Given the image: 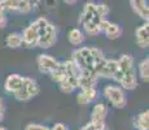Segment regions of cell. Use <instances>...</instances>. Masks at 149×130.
Listing matches in <instances>:
<instances>
[{"instance_id": "obj_1", "label": "cell", "mask_w": 149, "mask_h": 130, "mask_svg": "<svg viewBox=\"0 0 149 130\" xmlns=\"http://www.w3.org/2000/svg\"><path fill=\"white\" fill-rule=\"evenodd\" d=\"M71 60L77 64L79 70L93 73L99 78V72L104 65L107 57L104 52L96 47H82L73 51Z\"/></svg>"}, {"instance_id": "obj_2", "label": "cell", "mask_w": 149, "mask_h": 130, "mask_svg": "<svg viewBox=\"0 0 149 130\" xmlns=\"http://www.w3.org/2000/svg\"><path fill=\"white\" fill-rule=\"evenodd\" d=\"M109 7L107 4H95L88 1L83 7L82 16L79 18L82 27L88 35H97L101 31V21L108 16Z\"/></svg>"}, {"instance_id": "obj_3", "label": "cell", "mask_w": 149, "mask_h": 130, "mask_svg": "<svg viewBox=\"0 0 149 130\" xmlns=\"http://www.w3.org/2000/svg\"><path fill=\"white\" fill-rule=\"evenodd\" d=\"M113 79H116L122 86V89H126V90H135L137 87L134 59L131 55L125 53L117 60V68Z\"/></svg>"}, {"instance_id": "obj_4", "label": "cell", "mask_w": 149, "mask_h": 130, "mask_svg": "<svg viewBox=\"0 0 149 130\" xmlns=\"http://www.w3.org/2000/svg\"><path fill=\"white\" fill-rule=\"evenodd\" d=\"M38 26V44L39 48H49L57 42V30L56 27L44 17L35 20Z\"/></svg>"}, {"instance_id": "obj_5", "label": "cell", "mask_w": 149, "mask_h": 130, "mask_svg": "<svg viewBox=\"0 0 149 130\" xmlns=\"http://www.w3.org/2000/svg\"><path fill=\"white\" fill-rule=\"evenodd\" d=\"M39 92H40V87H39L38 82L30 77H24L21 87L14 92L13 95L19 102H29L33 98H35Z\"/></svg>"}, {"instance_id": "obj_6", "label": "cell", "mask_w": 149, "mask_h": 130, "mask_svg": "<svg viewBox=\"0 0 149 130\" xmlns=\"http://www.w3.org/2000/svg\"><path fill=\"white\" fill-rule=\"evenodd\" d=\"M104 95L108 99V102L114 107V108H125L127 104V98H126L125 92L119 86L109 85L104 89Z\"/></svg>"}, {"instance_id": "obj_7", "label": "cell", "mask_w": 149, "mask_h": 130, "mask_svg": "<svg viewBox=\"0 0 149 130\" xmlns=\"http://www.w3.org/2000/svg\"><path fill=\"white\" fill-rule=\"evenodd\" d=\"M22 35V44L26 48H34L38 44V26L36 22L34 21L33 24H30L26 29L24 30Z\"/></svg>"}, {"instance_id": "obj_8", "label": "cell", "mask_w": 149, "mask_h": 130, "mask_svg": "<svg viewBox=\"0 0 149 130\" xmlns=\"http://www.w3.org/2000/svg\"><path fill=\"white\" fill-rule=\"evenodd\" d=\"M58 63L53 56L51 55H45V53H42L38 56L36 59V64H38V68L42 73H45V74H49L52 73L54 69L58 66Z\"/></svg>"}, {"instance_id": "obj_9", "label": "cell", "mask_w": 149, "mask_h": 130, "mask_svg": "<svg viewBox=\"0 0 149 130\" xmlns=\"http://www.w3.org/2000/svg\"><path fill=\"white\" fill-rule=\"evenodd\" d=\"M0 1H1V5L5 11L19 13H29L33 11L26 0H0Z\"/></svg>"}, {"instance_id": "obj_10", "label": "cell", "mask_w": 149, "mask_h": 130, "mask_svg": "<svg viewBox=\"0 0 149 130\" xmlns=\"http://www.w3.org/2000/svg\"><path fill=\"white\" fill-rule=\"evenodd\" d=\"M108 115V108L105 104L99 103L93 107L92 113H91V122L100 126H105V118Z\"/></svg>"}, {"instance_id": "obj_11", "label": "cell", "mask_w": 149, "mask_h": 130, "mask_svg": "<svg viewBox=\"0 0 149 130\" xmlns=\"http://www.w3.org/2000/svg\"><path fill=\"white\" fill-rule=\"evenodd\" d=\"M130 5H131V8H132V11L140 17V18H143L144 21L148 22L149 8H148L147 0H130Z\"/></svg>"}, {"instance_id": "obj_12", "label": "cell", "mask_w": 149, "mask_h": 130, "mask_svg": "<svg viewBox=\"0 0 149 130\" xmlns=\"http://www.w3.org/2000/svg\"><path fill=\"white\" fill-rule=\"evenodd\" d=\"M97 95V91L95 87H82L79 94L77 95V102L81 105H87L95 100Z\"/></svg>"}, {"instance_id": "obj_13", "label": "cell", "mask_w": 149, "mask_h": 130, "mask_svg": "<svg viewBox=\"0 0 149 130\" xmlns=\"http://www.w3.org/2000/svg\"><path fill=\"white\" fill-rule=\"evenodd\" d=\"M136 35V43L140 48H148L149 46V25L148 22L139 26L135 33Z\"/></svg>"}, {"instance_id": "obj_14", "label": "cell", "mask_w": 149, "mask_h": 130, "mask_svg": "<svg viewBox=\"0 0 149 130\" xmlns=\"http://www.w3.org/2000/svg\"><path fill=\"white\" fill-rule=\"evenodd\" d=\"M22 81H24V77L19 76V74H9L5 79V83H4V89L7 90L8 92H12L14 94L22 85Z\"/></svg>"}, {"instance_id": "obj_15", "label": "cell", "mask_w": 149, "mask_h": 130, "mask_svg": "<svg viewBox=\"0 0 149 130\" xmlns=\"http://www.w3.org/2000/svg\"><path fill=\"white\" fill-rule=\"evenodd\" d=\"M116 68H117V60L107 59L104 65L101 66V69H100V72H99V78H109V79H113Z\"/></svg>"}, {"instance_id": "obj_16", "label": "cell", "mask_w": 149, "mask_h": 130, "mask_svg": "<svg viewBox=\"0 0 149 130\" xmlns=\"http://www.w3.org/2000/svg\"><path fill=\"white\" fill-rule=\"evenodd\" d=\"M135 128L137 130H149V111H143L135 117Z\"/></svg>"}, {"instance_id": "obj_17", "label": "cell", "mask_w": 149, "mask_h": 130, "mask_svg": "<svg viewBox=\"0 0 149 130\" xmlns=\"http://www.w3.org/2000/svg\"><path fill=\"white\" fill-rule=\"evenodd\" d=\"M104 33L108 39H118L122 35V27L119 25L113 24V22L109 21L107 27L104 29Z\"/></svg>"}, {"instance_id": "obj_18", "label": "cell", "mask_w": 149, "mask_h": 130, "mask_svg": "<svg viewBox=\"0 0 149 130\" xmlns=\"http://www.w3.org/2000/svg\"><path fill=\"white\" fill-rule=\"evenodd\" d=\"M84 34H83L82 30L79 29H71L68 34V39L69 42L71 43L73 46H81L83 42H84Z\"/></svg>"}, {"instance_id": "obj_19", "label": "cell", "mask_w": 149, "mask_h": 130, "mask_svg": "<svg viewBox=\"0 0 149 130\" xmlns=\"http://www.w3.org/2000/svg\"><path fill=\"white\" fill-rule=\"evenodd\" d=\"M5 43L9 48H19L22 46V35L19 33H10L8 34Z\"/></svg>"}, {"instance_id": "obj_20", "label": "cell", "mask_w": 149, "mask_h": 130, "mask_svg": "<svg viewBox=\"0 0 149 130\" xmlns=\"http://www.w3.org/2000/svg\"><path fill=\"white\" fill-rule=\"evenodd\" d=\"M139 74H140V78H141L144 82H148V79H149V59L148 57L140 61Z\"/></svg>"}, {"instance_id": "obj_21", "label": "cell", "mask_w": 149, "mask_h": 130, "mask_svg": "<svg viewBox=\"0 0 149 130\" xmlns=\"http://www.w3.org/2000/svg\"><path fill=\"white\" fill-rule=\"evenodd\" d=\"M5 26H7V16H5V9L0 1V29H4Z\"/></svg>"}, {"instance_id": "obj_22", "label": "cell", "mask_w": 149, "mask_h": 130, "mask_svg": "<svg viewBox=\"0 0 149 130\" xmlns=\"http://www.w3.org/2000/svg\"><path fill=\"white\" fill-rule=\"evenodd\" d=\"M25 130H51V129L44 125H40V124H29Z\"/></svg>"}, {"instance_id": "obj_23", "label": "cell", "mask_w": 149, "mask_h": 130, "mask_svg": "<svg viewBox=\"0 0 149 130\" xmlns=\"http://www.w3.org/2000/svg\"><path fill=\"white\" fill-rule=\"evenodd\" d=\"M81 130H105V126H100V125H96L93 122H88L86 126H83Z\"/></svg>"}, {"instance_id": "obj_24", "label": "cell", "mask_w": 149, "mask_h": 130, "mask_svg": "<svg viewBox=\"0 0 149 130\" xmlns=\"http://www.w3.org/2000/svg\"><path fill=\"white\" fill-rule=\"evenodd\" d=\"M29 3V5L31 7V9H36L38 8V5L40 4V0H26Z\"/></svg>"}, {"instance_id": "obj_25", "label": "cell", "mask_w": 149, "mask_h": 130, "mask_svg": "<svg viewBox=\"0 0 149 130\" xmlns=\"http://www.w3.org/2000/svg\"><path fill=\"white\" fill-rule=\"evenodd\" d=\"M51 130H68V126L65 124H61V122H57L56 125L53 126Z\"/></svg>"}, {"instance_id": "obj_26", "label": "cell", "mask_w": 149, "mask_h": 130, "mask_svg": "<svg viewBox=\"0 0 149 130\" xmlns=\"http://www.w3.org/2000/svg\"><path fill=\"white\" fill-rule=\"evenodd\" d=\"M3 118H4V104L0 99V122L3 121Z\"/></svg>"}, {"instance_id": "obj_27", "label": "cell", "mask_w": 149, "mask_h": 130, "mask_svg": "<svg viewBox=\"0 0 149 130\" xmlns=\"http://www.w3.org/2000/svg\"><path fill=\"white\" fill-rule=\"evenodd\" d=\"M77 1H78V0H64V3L68 5H73V4H75Z\"/></svg>"}, {"instance_id": "obj_28", "label": "cell", "mask_w": 149, "mask_h": 130, "mask_svg": "<svg viewBox=\"0 0 149 130\" xmlns=\"http://www.w3.org/2000/svg\"><path fill=\"white\" fill-rule=\"evenodd\" d=\"M0 130H8L7 128H4V126H0Z\"/></svg>"}]
</instances>
